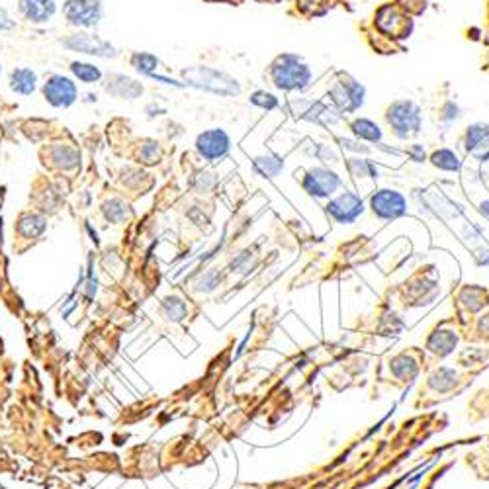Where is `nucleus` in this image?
<instances>
[{
  "mask_svg": "<svg viewBox=\"0 0 489 489\" xmlns=\"http://www.w3.org/2000/svg\"><path fill=\"white\" fill-rule=\"evenodd\" d=\"M272 79L282 91H304L309 86L311 71L296 55H282L272 65Z\"/></svg>",
  "mask_w": 489,
  "mask_h": 489,
  "instance_id": "1",
  "label": "nucleus"
},
{
  "mask_svg": "<svg viewBox=\"0 0 489 489\" xmlns=\"http://www.w3.org/2000/svg\"><path fill=\"white\" fill-rule=\"evenodd\" d=\"M104 16L102 0H65L63 18L67 24L82 32L96 30Z\"/></svg>",
  "mask_w": 489,
  "mask_h": 489,
  "instance_id": "2",
  "label": "nucleus"
},
{
  "mask_svg": "<svg viewBox=\"0 0 489 489\" xmlns=\"http://www.w3.org/2000/svg\"><path fill=\"white\" fill-rule=\"evenodd\" d=\"M386 119L399 139H408L409 136L419 133V129H421V110L409 100L393 102L388 108Z\"/></svg>",
  "mask_w": 489,
  "mask_h": 489,
  "instance_id": "3",
  "label": "nucleus"
},
{
  "mask_svg": "<svg viewBox=\"0 0 489 489\" xmlns=\"http://www.w3.org/2000/svg\"><path fill=\"white\" fill-rule=\"evenodd\" d=\"M41 94L49 106L53 108H71L79 100V86L71 77L51 74L41 86Z\"/></svg>",
  "mask_w": 489,
  "mask_h": 489,
  "instance_id": "4",
  "label": "nucleus"
},
{
  "mask_svg": "<svg viewBox=\"0 0 489 489\" xmlns=\"http://www.w3.org/2000/svg\"><path fill=\"white\" fill-rule=\"evenodd\" d=\"M67 49H71L74 53H84L91 55V57H102V59H110V57H116L118 51L116 47L112 46L110 41L102 39V37L94 36L91 32H77V34H71L69 37L61 39Z\"/></svg>",
  "mask_w": 489,
  "mask_h": 489,
  "instance_id": "5",
  "label": "nucleus"
},
{
  "mask_svg": "<svg viewBox=\"0 0 489 489\" xmlns=\"http://www.w3.org/2000/svg\"><path fill=\"white\" fill-rule=\"evenodd\" d=\"M229 149H231V139L219 127L206 129L196 137V151L202 159H206L209 163L221 161L223 157H227Z\"/></svg>",
  "mask_w": 489,
  "mask_h": 489,
  "instance_id": "6",
  "label": "nucleus"
},
{
  "mask_svg": "<svg viewBox=\"0 0 489 489\" xmlns=\"http://www.w3.org/2000/svg\"><path fill=\"white\" fill-rule=\"evenodd\" d=\"M370 208L376 218L391 221L408 214V200L396 190H378L370 198Z\"/></svg>",
  "mask_w": 489,
  "mask_h": 489,
  "instance_id": "7",
  "label": "nucleus"
},
{
  "mask_svg": "<svg viewBox=\"0 0 489 489\" xmlns=\"http://www.w3.org/2000/svg\"><path fill=\"white\" fill-rule=\"evenodd\" d=\"M301 184H304V190L308 192L309 196H313V198H329V196H333L341 188L343 181L333 171L319 167V169L308 171Z\"/></svg>",
  "mask_w": 489,
  "mask_h": 489,
  "instance_id": "8",
  "label": "nucleus"
},
{
  "mask_svg": "<svg viewBox=\"0 0 489 489\" xmlns=\"http://www.w3.org/2000/svg\"><path fill=\"white\" fill-rule=\"evenodd\" d=\"M364 86L360 82H356L351 77L344 74L341 81L335 82V86L331 89V98L343 112H354L364 104Z\"/></svg>",
  "mask_w": 489,
  "mask_h": 489,
  "instance_id": "9",
  "label": "nucleus"
},
{
  "mask_svg": "<svg viewBox=\"0 0 489 489\" xmlns=\"http://www.w3.org/2000/svg\"><path fill=\"white\" fill-rule=\"evenodd\" d=\"M327 211L339 223H354L364 211L363 198L354 192H343L339 198L331 200L327 204Z\"/></svg>",
  "mask_w": 489,
  "mask_h": 489,
  "instance_id": "10",
  "label": "nucleus"
},
{
  "mask_svg": "<svg viewBox=\"0 0 489 489\" xmlns=\"http://www.w3.org/2000/svg\"><path fill=\"white\" fill-rule=\"evenodd\" d=\"M18 14L34 26L51 22L57 14L55 0H18Z\"/></svg>",
  "mask_w": 489,
  "mask_h": 489,
  "instance_id": "11",
  "label": "nucleus"
},
{
  "mask_svg": "<svg viewBox=\"0 0 489 489\" xmlns=\"http://www.w3.org/2000/svg\"><path fill=\"white\" fill-rule=\"evenodd\" d=\"M464 147L480 163H489V126L488 124H474L466 129Z\"/></svg>",
  "mask_w": 489,
  "mask_h": 489,
  "instance_id": "12",
  "label": "nucleus"
},
{
  "mask_svg": "<svg viewBox=\"0 0 489 489\" xmlns=\"http://www.w3.org/2000/svg\"><path fill=\"white\" fill-rule=\"evenodd\" d=\"M37 73L30 67H16L12 69L8 79L10 91L20 96H32L37 91Z\"/></svg>",
  "mask_w": 489,
  "mask_h": 489,
  "instance_id": "13",
  "label": "nucleus"
},
{
  "mask_svg": "<svg viewBox=\"0 0 489 489\" xmlns=\"http://www.w3.org/2000/svg\"><path fill=\"white\" fill-rule=\"evenodd\" d=\"M106 91L112 92V94L118 96V98L133 100L143 92V86H141L139 82L133 81V79H129V77L114 74V77H112V84H106Z\"/></svg>",
  "mask_w": 489,
  "mask_h": 489,
  "instance_id": "14",
  "label": "nucleus"
},
{
  "mask_svg": "<svg viewBox=\"0 0 489 489\" xmlns=\"http://www.w3.org/2000/svg\"><path fill=\"white\" fill-rule=\"evenodd\" d=\"M282 171H284V161L276 155H264V157H256L253 161V172L263 178H274Z\"/></svg>",
  "mask_w": 489,
  "mask_h": 489,
  "instance_id": "15",
  "label": "nucleus"
},
{
  "mask_svg": "<svg viewBox=\"0 0 489 489\" xmlns=\"http://www.w3.org/2000/svg\"><path fill=\"white\" fill-rule=\"evenodd\" d=\"M351 129H353L354 137H358V139L370 141V143H380L382 141L380 126L368 118L354 119L353 124H351Z\"/></svg>",
  "mask_w": 489,
  "mask_h": 489,
  "instance_id": "16",
  "label": "nucleus"
},
{
  "mask_svg": "<svg viewBox=\"0 0 489 489\" xmlns=\"http://www.w3.org/2000/svg\"><path fill=\"white\" fill-rule=\"evenodd\" d=\"M71 73L77 81L84 82V84H94V82L102 81V71L100 67L94 63H86V61H73L71 63Z\"/></svg>",
  "mask_w": 489,
  "mask_h": 489,
  "instance_id": "17",
  "label": "nucleus"
},
{
  "mask_svg": "<svg viewBox=\"0 0 489 489\" xmlns=\"http://www.w3.org/2000/svg\"><path fill=\"white\" fill-rule=\"evenodd\" d=\"M18 231L26 239L41 235L46 231V219L37 216V214H24L18 221Z\"/></svg>",
  "mask_w": 489,
  "mask_h": 489,
  "instance_id": "18",
  "label": "nucleus"
},
{
  "mask_svg": "<svg viewBox=\"0 0 489 489\" xmlns=\"http://www.w3.org/2000/svg\"><path fill=\"white\" fill-rule=\"evenodd\" d=\"M431 163L435 164L436 169H441V171H458L460 167H462V163H460V159H458V155L454 153L452 149H438V151H435L433 153V157H431Z\"/></svg>",
  "mask_w": 489,
  "mask_h": 489,
  "instance_id": "19",
  "label": "nucleus"
},
{
  "mask_svg": "<svg viewBox=\"0 0 489 489\" xmlns=\"http://www.w3.org/2000/svg\"><path fill=\"white\" fill-rule=\"evenodd\" d=\"M348 171H351L354 178H370V181L378 178V167L368 159H351L348 161Z\"/></svg>",
  "mask_w": 489,
  "mask_h": 489,
  "instance_id": "20",
  "label": "nucleus"
},
{
  "mask_svg": "<svg viewBox=\"0 0 489 489\" xmlns=\"http://www.w3.org/2000/svg\"><path fill=\"white\" fill-rule=\"evenodd\" d=\"M129 63L141 74H153L155 69L159 67V59L155 55L147 53V51H136V53L131 55Z\"/></svg>",
  "mask_w": 489,
  "mask_h": 489,
  "instance_id": "21",
  "label": "nucleus"
},
{
  "mask_svg": "<svg viewBox=\"0 0 489 489\" xmlns=\"http://www.w3.org/2000/svg\"><path fill=\"white\" fill-rule=\"evenodd\" d=\"M251 102H253L254 106H261V108L264 110H274L276 106H278V100H276V96H272L270 92H264V91H256L251 96Z\"/></svg>",
  "mask_w": 489,
  "mask_h": 489,
  "instance_id": "22",
  "label": "nucleus"
},
{
  "mask_svg": "<svg viewBox=\"0 0 489 489\" xmlns=\"http://www.w3.org/2000/svg\"><path fill=\"white\" fill-rule=\"evenodd\" d=\"M104 214H106V219H108V221H122V219L126 218V209H124V204H122V202H118V200H114V202H112V211L104 209Z\"/></svg>",
  "mask_w": 489,
  "mask_h": 489,
  "instance_id": "23",
  "label": "nucleus"
},
{
  "mask_svg": "<svg viewBox=\"0 0 489 489\" xmlns=\"http://www.w3.org/2000/svg\"><path fill=\"white\" fill-rule=\"evenodd\" d=\"M408 155L411 157L413 163H423L425 161V149L421 145H413L408 149Z\"/></svg>",
  "mask_w": 489,
  "mask_h": 489,
  "instance_id": "24",
  "label": "nucleus"
},
{
  "mask_svg": "<svg viewBox=\"0 0 489 489\" xmlns=\"http://www.w3.org/2000/svg\"><path fill=\"white\" fill-rule=\"evenodd\" d=\"M14 26H16V22L10 18V14L6 12V8H2V6H0V30H12Z\"/></svg>",
  "mask_w": 489,
  "mask_h": 489,
  "instance_id": "25",
  "label": "nucleus"
},
{
  "mask_svg": "<svg viewBox=\"0 0 489 489\" xmlns=\"http://www.w3.org/2000/svg\"><path fill=\"white\" fill-rule=\"evenodd\" d=\"M481 214H483V216H485V218H489V200H488V202H483V204H481Z\"/></svg>",
  "mask_w": 489,
  "mask_h": 489,
  "instance_id": "26",
  "label": "nucleus"
},
{
  "mask_svg": "<svg viewBox=\"0 0 489 489\" xmlns=\"http://www.w3.org/2000/svg\"><path fill=\"white\" fill-rule=\"evenodd\" d=\"M0 74H2V65H0Z\"/></svg>",
  "mask_w": 489,
  "mask_h": 489,
  "instance_id": "27",
  "label": "nucleus"
}]
</instances>
